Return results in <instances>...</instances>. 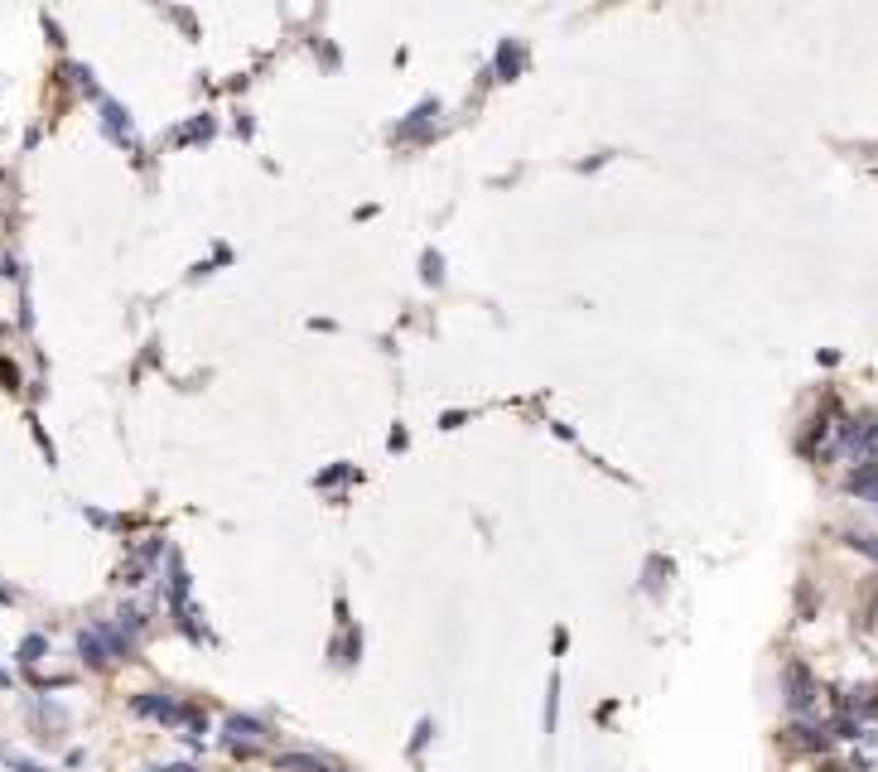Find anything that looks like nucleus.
<instances>
[{"instance_id":"f03ea898","label":"nucleus","mask_w":878,"mask_h":772,"mask_svg":"<svg viewBox=\"0 0 878 772\" xmlns=\"http://www.w3.org/2000/svg\"><path fill=\"white\" fill-rule=\"evenodd\" d=\"M0 686H5V671H0Z\"/></svg>"},{"instance_id":"7ed1b4c3","label":"nucleus","mask_w":878,"mask_h":772,"mask_svg":"<svg viewBox=\"0 0 878 772\" xmlns=\"http://www.w3.org/2000/svg\"><path fill=\"white\" fill-rule=\"evenodd\" d=\"M0 599H10V594H5V589H0Z\"/></svg>"},{"instance_id":"f257e3e1","label":"nucleus","mask_w":878,"mask_h":772,"mask_svg":"<svg viewBox=\"0 0 878 772\" xmlns=\"http://www.w3.org/2000/svg\"><path fill=\"white\" fill-rule=\"evenodd\" d=\"M78 647H83V657H87L92 666L107 662V657H102V642H97V633H83V642H78Z\"/></svg>"}]
</instances>
